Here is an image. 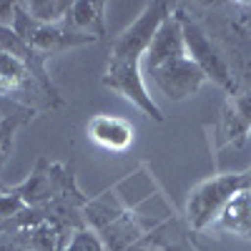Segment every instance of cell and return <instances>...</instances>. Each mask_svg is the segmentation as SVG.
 <instances>
[{
	"label": "cell",
	"instance_id": "cell-1",
	"mask_svg": "<svg viewBox=\"0 0 251 251\" xmlns=\"http://www.w3.org/2000/svg\"><path fill=\"white\" fill-rule=\"evenodd\" d=\"M171 15V8L166 3H151L141 10V15L126 28L111 46L108 55V68L103 75L106 88L116 91L126 100H131L138 111H143L153 121H163L161 108L151 98L149 88L143 80V58L146 50L153 43L158 28L166 23V18Z\"/></svg>",
	"mask_w": 251,
	"mask_h": 251
},
{
	"label": "cell",
	"instance_id": "cell-2",
	"mask_svg": "<svg viewBox=\"0 0 251 251\" xmlns=\"http://www.w3.org/2000/svg\"><path fill=\"white\" fill-rule=\"evenodd\" d=\"M143 73L169 100L191 98L203 86L206 75L186 53L181 23L176 15H169L158 28L153 43L146 50Z\"/></svg>",
	"mask_w": 251,
	"mask_h": 251
},
{
	"label": "cell",
	"instance_id": "cell-3",
	"mask_svg": "<svg viewBox=\"0 0 251 251\" xmlns=\"http://www.w3.org/2000/svg\"><path fill=\"white\" fill-rule=\"evenodd\" d=\"M246 186V174H219L199 183L186 201V219L196 231H208L221 208L228 203L239 188Z\"/></svg>",
	"mask_w": 251,
	"mask_h": 251
},
{
	"label": "cell",
	"instance_id": "cell-4",
	"mask_svg": "<svg viewBox=\"0 0 251 251\" xmlns=\"http://www.w3.org/2000/svg\"><path fill=\"white\" fill-rule=\"evenodd\" d=\"M13 30L20 35V40L35 53H58V50H66L73 46H83V43H93L96 38L88 35H80L71 28H63V25H43V23H35L33 18H28L23 10L15 5V20H13Z\"/></svg>",
	"mask_w": 251,
	"mask_h": 251
},
{
	"label": "cell",
	"instance_id": "cell-5",
	"mask_svg": "<svg viewBox=\"0 0 251 251\" xmlns=\"http://www.w3.org/2000/svg\"><path fill=\"white\" fill-rule=\"evenodd\" d=\"M178 23H181V35H183V46H186L188 58L201 68V73L206 78L219 83L221 88H231V71H228L219 48L206 38V33L196 23H191L186 18H178Z\"/></svg>",
	"mask_w": 251,
	"mask_h": 251
},
{
	"label": "cell",
	"instance_id": "cell-6",
	"mask_svg": "<svg viewBox=\"0 0 251 251\" xmlns=\"http://www.w3.org/2000/svg\"><path fill=\"white\" fill-rule=\"evenodd\" d=\"M208 231L251 239V188L249 183L228 199V203L221 208V214L216 216V221L211 224Z\"/></svg>",
	"mask_w": 251,
	"mask_h": 251
},
{
	"label": "cell",
	"instance_id": "cell-7",
	"mask_svg": "<svg viewBox=\"0 0 251 251\" xmlns=\"http://www.w3.org/2000/svg\"><path fill=\"white\" fill-rule=\"evenodd\" d=\"M88 138L98 143L106 151H126L136 138V128L121 116H108V113H98L88 123Z\"/></svg>",
	"mask_w": 251,
	"mask_h": 251
},
{
	"label": "cell",
	"instance_id": "cell-8",
	"mask_svg": "<svg viewBox=\"0 0 251 251\" xmlns=\"http://www.w3.org/2000/svg\"><path fill=\"white\" fill-rule=\"evenodd\" d=\"M106 5L103 3H91V0H80V3L71 5V15H68V28L88 35V38H100L106 35V15H103Z\"/></svg>",
	"mask_w": 251,
	"mask_h": 251
},
{
	"label": "cell",
	"instance_id": "cell-9",
	"mask_svg": "<svg viewBox=\"0 0 251 251\" xmlns=\"http://www.w3.org/2000/svg\"><path fill=\"white\" fill-rule=\"evenodd\" d=\"M33 75V63L23 55L0 50V93L20 91Z\"/></svg>",
	"mask_w": 251,
	"mask_h": 251
},
{
	"label": "cell",
	"instance_id": "cell-10",
	"mask_svg": "<svg viewBox=\"0 0 251 251\" xmlns=\"http://www.w3.org/2000/svg\"><path fill=\"white\" fill-rule=\"evenodd\" d=\"M71 5L66 0H30V3H18V8L23 10L28 18H33L35 23L43 25H63V20H68Z\"/></svg>",
	"mask_w": 251,
	"mask_h": 251
},
{
	"label": "cell",
	"instance_id": "cell-11",
	"mask_svg": "<svg viewBox=\"0 0 251 251\" xmlns=\"http://www.w3.org/2000/svg\"><path fill=\"white\" fill-rule=\"evenodd\" d=\"M63 251H106V249H103V241L96 236V231L80 228V231H75L71 236V241L66 244Z\"/></svg>",
	"mask_w": 251,
	"mask_h": 251
},
{
	"label": "cell",
	"instance_id": "cell-12",
	"mask_svg": "<svg viewBox=\"0 0 251 251\" xmlns=\"http://www.w3.org/2000/svg\"><path fill=\"white\" fill-rule=\"evenodd\" d=\"M28 203L20 199V194H0V219L3 216H15L18 211H23Z\"/></svg>",
	"mask_w": 251,
	"mask_h": 251
},
{
	"label": "cell",
	"instance_id": "cell-13",
	"mask_svg": "<svg viewBox=\"0 0 251 251\" xmlns=\"http://www.w3.org/2000/svg\"><path fill=\"white\" fill-rule=\"evenodd\" d=\"M246 183H249V188H251V176H246Z\"/></svg>",
	"mask_w": 251,
	"mask_h": 251
}]
</instances>
